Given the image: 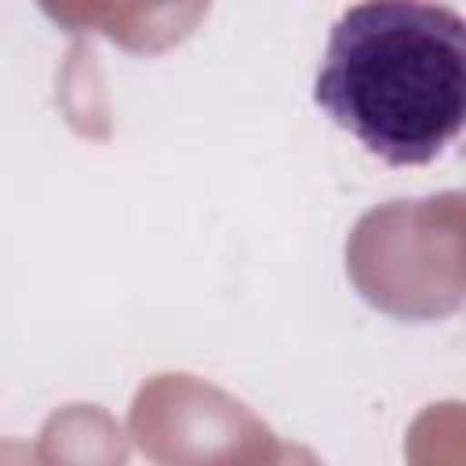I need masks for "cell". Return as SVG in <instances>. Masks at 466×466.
<instances>
[{
    "mask_svg": "<svg viewBox=\"0 0 466 466\" xmlns=\"http://www.w3.org/2000/svg\"><path fill=\"white\" fill-rule=\"evenodd\" d=\"M313 102L393 167L466 131V18L437 0H360L328 33Z\"/></svg>",
    "mask_w": 466,
    "mask_h": 466,
    "instance_id": "obj_1",
    "label": "cell"
}]
</instances>
